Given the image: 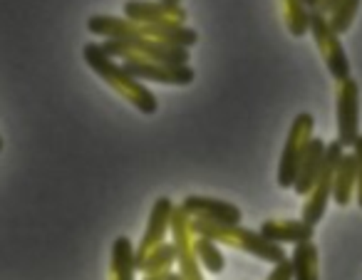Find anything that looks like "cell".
<instances>
[{
    "label": "cell",
    "instance_id": "cell-17",
    "mask_svg": "<svg viewBox=\"0 0 362 280\" xmlns=\"http://www.w3.org/2000/svg\"><path fill=\"white\" fill-rule=\"evenodd\" d=\"M136 265H134V243L127 235L112 243V258H110V280H134Z\"/></svg>",
    "mask_w": 362,
    "mask_h": 280
},
{
    "label": "cell",
    "instance_id": "cell-1",
    "mask_svg": "<svg viewBox=\"0 0 362 280\" xmlns=\"http://www.w3.org/2000/svg\"><path fill=\"white\" fill-rule=\"evenodd\" d=\"M82 57H85L87 67L95 72L97 77H102V82H107V87L117 92L124 102H129L132 107L141 112V115H156L159 110V100L146 85H141V80H136L134 75L127 72V67L119 60L110 57L102 47V42H87L82 47Z\"/></svg>",
    "mask_w": 362,
    "mask_h": 280
},
{
    "label": "cell",
    "instance_id": "cell-20",
    "mask_svg": "<svg viewBox=\"0 0 362 280\" xmlns=\"http://www.w3.org/2000/svg\"><path fill=\"white\" fill-rule=\"evenodd\" d=\"M194 250H197L199 263H202L204 270H209V273H214V275L223 273V268H226V258H223V253H221V248H218L216 240L206 238V235H194Z\"/></svg>",
    "mask_w": 362,
    "mask_h": 280
},
{
    "label": "cell",
    "instance_id": "cell-23",
    "mask_svg": "<svg viewBox=\"0 0 362 280\" xmlns=\"http://www.w3.org/2000/svg\"><path fill=\"white\" fill-rule=\"evenodd\" d=\"M352 154H355V161H357V186H355L357 206L362 209V134L357 136L355 146H352Z\"/></svg>",
    "mask_w": 362,
    "mask_h": 280
},
{
    "label": "cell",
    "instance_id": "cell-19",
    "mask_svg": "<svg viewBox=\"0 0 362 280\" xmlns=\"http://www.w3.org/2000/svg\"><path fill=\"white\" fill-rule=\"evenodd\" d=\"M176 265V245L174 240H164L161 245H156L139 265H136V273L151 275V273H169Z\"/></svg>",
    "mask_w": 362,
    "mask_h": 280
},
{
    "label": "cell",
    "instance_id": "cell-2",
    "mask_svg": "<svg viewBox=\"0 0 362 280\" xmlns=\"http://www.w3.org/2000/svg\"><path fill=\"white\" fill-rule=\"evenodd\" d=\"M87 30L95 37H117V40H129V37H149V40L169 42V45L189 47L192 50L199 42V33L189 25H164V23H134L129 18L115 16H92L87 21Z\"/></svg>",
    "mask_w": 362,
    "mask_h": 280
},
{
    "label": "cell",
    "instance_id": "cell-5",
    "mask_svg": "<svg viewBox=\"0 0 362 280\" xmlns=\"http://www.w3.org/2000/svg\"><path fill=\"white\" fill-rule=\"evenodd\" d=\"M313 129H315V119L310 112H300L293 119L291 129H288V139L283 146L281 161H278V186L281 189H293L296 184L300 161L308 151V144L313 141Z\"/></svg>",
    "mask_w": 362,
    "mask_h": 280
},
{
    "label": "cell",
    "instance_id": "cell-25",
    "mask_svg": "<svg viewBox=\"0 0 362 280\" xmlns=\"http://www.w3.org/2000/svg\"><path fill=\"white\" fill-rule=\"evenodd\" d=\"M320 6H322V0H305V8L308 11H320Z\"/></svg>",
    "mask_w": 362,
    "mask_h": 280
},
{
    "label": "cell",
    "instance_id": "cell-22",
    "mask_svg": "<svg viewBox=\"0 0 362 280\" xmlns=\"http://www.w3.org/2000/svg\"><path fill=\"white\" fill-rule=\"evenodd\" d=\"M360 3L362 0H337V6L332 8L330 16H327L332 30H335L337 35H345V33L352 28L357 11H360Z\"/></svg>",
    "mask_w": 362,
    "mask_h": 280
},
{
    "label": "cell",
    "instance_id": "cell-3",
    "mask_svg": "<svg viewBox=\"0 0 362 280\" xmlns=\"http://www.w3.org/2000/svg\"><path fill=\"white\" fill-rule=\"evenodd\" d=\"M192 231L194 235H206V238L216 240L221 245H231L238 248L248 255H256L258 260H266V263L276 265L288 260L286 248L281 243H273V240L263 238L258 231L243 228L238 226H226V223H214V221H204V218H192Z\"/></svg>",
    "mask_w": 362,
    "mask_h": 280
},
{
    "label": "cell",
    "instance_id": "cell-9",
    "mask_svg": "<svg viewBox=\"0 0 362 280\" xmlns=\"http://www.w3.org/2000/svg\"><path fill=\"white\" fill-rule=\"evenodd\" d=\"M335 115H337V141L345 149H352L360 136V85L357 80L347 77V80L337 82L335 92Z\"/></svg>",
    "mask_w": 362,
    "mask_h": 280
},
{
    "label": "cell",
    "instance_id": "cell-4",
    "mask_svg": "<svg viewBox=\"0 0 362 280\" xmlns=\"http://www.w3.org/2000/svg\"><path fill=\"white\" fill-rule=\"evenodd\" d=\"M105 52L119 62L127 60H146L161 62V65H189L192 62V50L189 47L169 45V42L149 40V37H129V40H110L102 42Z\"/></svg>",
    "mask_w": 362,
    "mask_h": 280
},
{
    "label": "cell",
    "instance_id": "cell-16",
    "mask_svg": "<svg viewBox=\"0 0 362 280\" xmlns=\"http://www.w3.org/2000/svg\"><path fill=\"white\" fill-rule=\"evenodd\" d=\"M357 186V161L355 154H342L340 164L335 169V181H332V201L337 206L345 209L347 204L352 201V194H355Z\"/></svg>",
    "mask_w": 362,
    "mask_h": 280
},
{
    "label": "cell",
    "instance_id": "cell-14",
    "mask_svg": "<svg viewBox=\"0 0 362 280\" xmlns=\"http://www.w3.org/2000/svg\"><path fill=\"white\" fill-rule=\"evenodd\" d=\"M258 233L263 238L273 240V243H308V240L315 238V226L308 223L303 218H271V221H263Z\"/></svg>",
    "mask_w": 362,
    "mask_h": 280
},
{
    "label": "cell",
    "instance_id": "cell-7",
    "mask_svg": "<svg viewBox=\"0 0 362 280\" xmlns=\"http://www.w3.org/2000/svg\"><path fill=\"white\" fill-rule=\"evenodd\" d=\"M310 35L315 40L317 50H320L322 60H325V67L332 75V80H347L350 77V60H347V52L340 42V35L332 30L327 16H322L317 11L310 13Z\"/></svg>",
    "mask_w": 362,
    "mask_h": 280
},
{
    "label": "cell",
    "instance_id": "cell-18",
    "mask_svg": "<svg viewBox=\"0 0 362 280\" xmlns=\"http://www.w3.org/2000/svg\"><path fill=\"white\" fill-rule=\"evenodd\" d=\"M293 265V280H320V270H317V245L313 240L308 243H298L291 253Z\"/></svg>",
    "mask_w": 362,
    "mask_h": 280
},
{
    "label": "cell",
    "instance_id": "cell-28",
    "mask_svg": "<svg viewBox=\"0 0 362 280\" xmlns=\"http://www.w3.org/2000/svg\"><path fill=\"white\" fill-rule=\"evenodd\" d=\"M161 3H174V6H181V0H161Z\"/></svg>",
    "mask_w": 362,
    "mask_h": 280
},
{
    "label": "cell",
    "instance_id": "cell-10",
    "mask_svg": "<svg viewBox=\"0 0 362 280\" xmlns=\"http://www.w3.org/2000/svg\"><path fill=\"white\" fill-rule=\"evenodd\" d=\"M174 201L161 196V199L154 201L149 211V221H146V228H144V235L141 240L136 243L134 248V265H139L156 245H161L166 240V233L171 231V214H174Z\"/></svg>",
    "mask_w": 362,
    "mask_h": 280
},
{
    "label": "cell",
    "instance_id": "cell-6",
    "mask_svg": "<svg viewBox=\"0 0 362 280\" xmlns=\"http://www.w3.org/2000/svg\"><path fill=\"white\" fill-rule=\"evenodd\" d=\"M342 154H345V146L340 141H327L325 164H322L320 176H317L310 194L305 196V204H303V221H308V223L317 226L325 216L327 204L332 201V181H335V169L340 164Z\"/></svg>",
    "mask_w": 362,
    "mask_h": 280
},
{
    "label": "cell",
    "instance_id": "cell-8",
    "mask_svg": "<svg viewBox=\"0 0 362 280\" xmlns=\"http://www.w3.org/2000/svg\"><path fill=\"white\" fill-rule=\"evenodd\" d=\"M171 240L176 245V268L184 280H204V268L199 263V255L194 250V231L192 216L181 209V204L174 206L171 214Z\"/></svg>",
    "mask_w": 362,
    "mask_h": 280
},
{
    "label": "cell",
    "instance_id": "cell-15",
    "mask_svg": "<svg viewBox=\"0 0 362 280\" xmlns=\"http://www.w3.org/2000/svg\"><path fill=\"white\" fill-rule=\"evenodd\" d=\"M325 151H327V141L313 136V141L308 144L305 156H303V161H300V169H298L296 184H293V191H296L298 196H303V199L310 194L313 184H315L317 176H320L322 164H325Z\"/></svg>",
    "mask_w": 362,
    "mask_h": 280
},
{
    "label": "cell",
    "instance_id": "cell-13",
    "mask_svg": "<svg viewBox=\"0 0 362 280\" xmlns=\"http://www.w3.org/2000/svg\"><path fill=\"white\" fill-rule=\"evenodd\" d=\"M124 18L134 23H164V25H184L189 18L187 8L161 0H129L124 3Z\"/></svg>",
    "mask_w": 362,
    "mask_h": 280
},
{
    "label": "cell",
    "instance_id": "cell-27",
    "mask_svg": "<svg viewBox=\"0 0 362 280\" xmlns=\"http://www.w3.org/2000/svg\"><path fill=\"white\" fill-rule=\"evenodd\" d=\"M166 280H184V278H181V275H179V270H171L169 278H166Z\"/></svg>",
    "mask_w": 362,
    "mask_h": 280
},
{
    "label": "cell",
    "instance_id": "cell-24",
    "mask_svg": "<svg viewBox=\"0 0 362 280\" xmlns=\"http://www.w3.org/2000/svg\"><path fill=\"white\" fill-rule=\"evenodd\" d=\"M266 280H293V265H291V258L283 260V263H276L271 268Z\"/></svg>",
    "mask_w": 362,
    "mask_h": 280
},
{
    "label": "cell",
    "instance_id": "cell-29",
    "mask_svg": "<svg viewBox=\"0 0 362 280\" xmlns=\"http://www.w3.org/2000/svg\"><path fill=\"white\" fill-rule=\"evenodd\" d=\"M0 151H3V136H0Z\"/></svg>",
    "mask_w": 362,
    "mask_h": 280
},
{
    "label": "cell",
    "instance_id": "cell-12",
    "mask_svg": "<svg viewBox=\"0 0 362 280\" xmlns=\"http://www.w3.org/2000/svg\"><path fill=\"white\" fill-rule=\"evenodd\" d=\"M181 209L187 211L192 218H204L214 221V223H226V226H238L243 221V214L236 204L223 199H214V196H199L192 194L181 201Z\"/></svg>",
    "mask_w": 362,
    "mask_h": 280
},
{
    "label": "cell",
    "instance_id": "cell-26",
    "mask_svg": "<svg viewBox=\"0 0 362 280\" xmlns=\"http://www.w3.org/2000/svg\"><path fill=\"white\" fill-rule=\"evenodd\" d=\"M169 273H171V270H169ZM169 273H151V275H144L141 280H166V278H169Z\"/></svg>",
    "mask_w": 362,
    "mask_h": 280
},
{
    "label": "cell",
    "instance_id": "cell-11",
    "mask_svg": "<svg viewBox=\"0 0 362 280\" xmlns=\"http://www.w3.org/2000/svg\"><path fill=\"white\" fill-rule=\"evenodd\" d=\"M122 65L127 67L129 75H134L141 82L189 87L197 80V70L192 65H161V62H146V60H127Z\"/></svg>",
    "mask_w": 362,
    "mask_h": 280
},
{
    "label": "cell",
    "instance_id": "cell-21",
    "mask_svg": "<svg viewBox=\"0 0 362 280\" xmlns=\"http://www.w3.org/2000/svg\"><path fill=\"white\" fill-rule=\"evenodd\" d=\"M283 16L293 37H303L310 33V11L305 8V0H283Z\"/></svg>",
    "mask_w": 362,
    "mask_h": 280
}]
</instances>
